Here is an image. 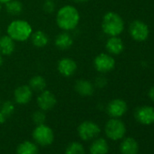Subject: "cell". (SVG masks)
Segmentation results:
<instances>
[{
  "instance_id": "11",
  "label": "cell",
  "mask_w": 154,
  "mask_h": 154,
  "mask_svg": "<svg viewBox=\"0 0 154 154\" xmlns=\"http://www.w3.org/2000/svg\"><path fill=\"white\" fill-rule=\"evenodd\" d=\"M34 92L28 86V85H21L17 86L14 91V101L16 103L20 105H25L30 103L32 100Z\"/></svg>"
},
{
  "instance_id": "33",
  "label": "cell",
  "mask_w": 154,
  "mask_h": 154,
  "mask_svg": "<svg viewBox=\"0 0 154 154\" xmlns=\"http://www.w3.org/2000/svg\"><path fill=\"white\" fill-rule=\"evenodd\" d=\"M11 1V0H0V4H2V5H5L7 4L8 2Z\"/></svg>"
},
{
  "instance_id": "2",
  "label": "cell",
  "mask_w": 154,
  "mask_h": 154,
  "mask_svg": "<svg viewBox=\"0 0 154 154\" xmlns=\"http://www.w3.org/2000/svg\"><path fill=\"white\" fill-rule=\"evenodd\" d=\"M32 33L33 27L31 24L21 18L12 20L7 27V35L17 43H23L29 40Z\"/></svg>"
},
{
  "instance_id": "15",
  "label": "cell",
  "mask_w": 154,
  "mask_h": 154,
  "mask_svg": "<svg viewBox=\"0 0 154 154\" xmlns=\"http://www.w3.org/2000/svg\"><path fill=\"white\" fill-rule=\"evenodd\" d=\"M105 48L108 54L119 55L124 50V43L119 36H109L105 44Z\"/></svg>"
},
{
  "instance_id": "23",
  "label": "cell",
  "mask_w": 154,
  "mask_h": 154,
  "mask_svg": "<svg viewBox=\"0 0 154 154\" xmlns=\"http://www.w3.org/2000/svg\"><path fill=\"white\" fill-rule=\"evenodd\" d=\"M17 152V154H37L38 147L35 143L26 140L18 145Z\"/></svg>"
},
{
  "instance_id": "3",
  "label": "cell",
  "mask_w": 154,
  "mask_h": 154,
  "mask_svg": "<svg viewBox=\"0 0 154 154\" xmlns=\"http://www.w3.org/2000/svg\"><path fill=\"white\" fill-rule=\"evenodd\" d=\"M101 26L103 32L108 36H119L123 32L125 25L119 14L110 11L103 17Z\"/></svg>"
},
{
  "instance_id": "12",
  "label": "cell",
  "mask_w": 154,
  "mask_h": 154,
  "mask_svg": "<svg viewBox=\"0 0 154 154\" xmlns=\"http://www.w3.org/2000/svg\"><path fill=\"white\" fill-rule=\"evenodd\" d=\"M106 110L108 114L112 118H120L126 113L128 110V106L124 100L113 99L108 103Z\"/></svg>"
},
{
  "instance_id": "30",
  "label": "cell",
  "mask_w": 154,
  "mask_h": 154,
  "mask_svg": "<svg viewBox=\"0 0 154 154\" xmlns=\"http://www.w3.org/2000/svg\"><path fill=\"white\" fill-rule=\"evenodd\" d=\"M7 119H8V118H7L1 112H0V123H4V122H6Z\"/></svg>"
},
{
  "instance_id": "19",
  "label": "cell",
  "mask_w": 154,
  "mask_h": 154,
  "mask_svg": "<svg viewBox=\"0 0 154 154\" xmlns=\"http://www.w3.org/2000/svg\"><path fill=\"white\" fill-rule=\"evenodd\" d=\"M28 86L32 89L34 93H41L46 89V80L44 76L40 74H35L32 76L28 81Z\"/></svg>"
},
{
  "instance_id": "14",
  "label": "cell",
  "mask_w": 154,
  "mask_h": 154,
  "mask_svg": "<svg viewBox=\"0 0 154 154\" xmlns=\"http://www.w3.org/2000/svg\"><path fill=\"white\" fill-rule=\"evenodd\" d=\"M74 91L82 97H90L94 94V83L87 79H78L74 83Z\"/></svg>"
},
{
  "instance_id": "10",
  "label": "cell",
  "mask_w": 154,
  "mask_h": 154,
  "mask_svg": "<svg viewBox=\"0 0 154 154\" xmlns=\"http://www.w3.org/2000/svg\"><path fill=\"white\" fill-rule=\"evenodd\" d=\"M77 63L71 57H63L57 63V71L63 77H72L77 71Z\"/></svg>"
},
{
  "instance_id": "25",
  "label": "cell",
  "mask_w": 154,
  "mask_h": 154,
  "mask_svg": "<svg viewBox=\"0 0 154 154\" xmlns=\"http://www.w3.org/2000/svg\"><path fill=\"white\" fill-rule=\"evenodd\" d=\"M15 103L12 101H6L0 105V112H1L7 118L10 117L15 112Z\"/></svg>"
},
{
  "instance_id": "8",
  "label": "cell",
  "mask_w": 154,
  "mask_h": 154,
  "mask_svg": "<svg viewBox=\"0 0 154 154\" xmlns=\"http://www.w3.org/2000/svg\"><path fill=\"white\" fill-rule=\"evenodd\" d=\"M129 33L133 40L137 42H143L149 37V29L143 21L134 20L129 26Z\"/></svg>"
},
{
  "instance_id": "13",
  "label": "cell",
  "mask_w": 154,
  "mask_h": 154,
  "mask_svg": "<svg viewBox=\"0 0 154 154\" xmlns=\"http://www.w3.org/2000/svg\"><path fill=\"white\" fill-rule=\"evenodd\" d=\"M134 116L140 124L150 125L154 122V108L148 105L139 107L136 110Z\"/></svg>"
},
{
  "instance_id": "4",
  "label": "cell",
  "mask_w": 154,
  "mask_h": 154,
  "mask_svg": "<svg viewBox=\"0 0 154 154\" xmlns=\"http://www.w3.org/2000/svg\"><path fill=\"white\" fill-rule=\"evenodd\" d=\"M125 124L123 123V122L119 120V118H112L105 124L106 136L112 140L122 139L125 135Z\"/></svg>"
},
{
  "instance_id": "34",
  "label": "cell",
  "mask_w": 154,
  "mask_h": 154,
  "mask_svg": "<svg viewBox=\"0 0 154 154\" xmlns=\"http://www.w3.org/2000/svg\"><path fill=\"white\" fill-rule=\"evenodd\" d=\"M3 5L2 4H0V14H1V12H2V9H3V7H2Z\"/></svg>"
},
{
  "instance_id": "29",
  "label": "cell",
  "mask_w": 154,
  "mask_h": 154,
  "mask_svg": "<svg viewBox=\"0 0 154 154\" xmlns=\"http://www.w3.org/2000/svg\"><path fill=\"white\" fill-rule=\"evenodd\" d=\"M149 99L152 101V102H154V86H152L150 89H149Z\"/></svg>"
},
{
  "instance_id": "9",
  "label": "cell",
  "mask_w": 154,
  "mask_h": 154,
  "mask_svg": "<svg viewBox=\"0 0 154 154\" xmlns=\"http://www.w3.org/2000/svg\"><path fill=\"white\" fill-rule=\"evenodd\" d=\"M57 100L54 93L49 90H44L38 94L36 98V103L40 110L47 112L52 110L56 105Z\"/></svg>"
},
{
  "instance_id": "22",
  "label": "cell",
  "mask_w": 154,
  "mask_h": 154,
  "mask_svg": "<svg viewBox=\"0 0 154 154\" xmlns=\"http://www.w3.org/2000/svg\"><path fill=\"white\" fill-rule=\"evenodd\" d=\"M108 151H109V145L107 141L103 138L94 140L90 146L91 154H107Z\"/></svg>"
},
{
  "instance_id": "36",
  "label": "cell",
  "mask_w": 154,
  "mask_h": 154,
  "mask_svg": "<svg viewBox=\"0 0 154 154\" xmlns=\"http://www.w3.org/2000/svg\"><path fill=\"white\" fill-rule=\"evenodd\" d=\"M0 105H1V103H0Z\"/></svg>"
},
{
  "instance_id": "35",
  "label": "cell",
  "mask_w": 154,
  "mask_h": 154,
  "mask_svg": "<svg viewBox=\"0 0 154 154\" xmlns=\"http://www.w3.org/2000/svg\"><path fill=\"white\" fill-rule=\"evenodd\" d=\"M0 35H1V32H0Z\"/></svg>"
},
{
  "instance_id": "31",
  "label": "cell",
  "mask_w": 154,
  "mask_h": 154,
  "mask_svg": "<svg viewBox=\"0 0 154 154\" xmlns=\"http://www.w3.org/2000/svg\"><path fill=\"white\" fill-rule=\"evenodd\" d=\"M72 1L75 4H84V3L88 2L89 0H72Z\"/></svg>"
},
{
  "instance_id": "5",
  "label": "cell",
  "mask_w": 154,
  "mask_h": 154,
  "mask_svg": "<svg viewBox=\"0 0 154 154\" xmlns=\"http://www.w3.org/2000/svg\"><path fill=\"white\" fill-rule=\"evenodd\" d=\"M116 62L113 56L108 53H101L94 59V67L99 73H107L112 71Z\"/></svg>"
},
{
  "instance_id": "18",
  "label": "cell",
  "mask_w": 154,
  "mask_h": 154,
  "mask_svg": "<svg viewBox=\"0 0 154 154\" xmlns=\"http://www.w3.org/2000/svg\"><path fill=\"white\" fill-rule=\"evenodd\" d=\"M30 39H31L32 45L36 48H44L47 46L50 41L48 35L42 30H37L35 32L33 31Z\"/></svg>"
},
{
  "instance_id": "24",
  "label": "cell",
  "mask_w": 154,
  "mask_h": 154,
  "mask_svg": "<svg viewBox=\"0 0 154 154\" xmlns=\"http://www.w3.org/2000/svg\"><path fill=\"white\" fill-rule=\"evenodd\" d=\"M65 154H85V151L84 146L81 143L72 142L67 146Z\"/></svg>"
},
{
  "instance_id": "17",
  "label": "cell",
  "mask_w": 154,
  "mask_h": 154,
  "mask_svg": "<svg viewBox=\"0 0 154 154\" xmlns=\"http://www.w3.org/2000/svg\"><path fill=\"white\" fill-rule=\"evenodd\" d=\"M17 47V42H15L9 35H0V54L3 56H9L14 54Z\"/></svg>"
},
{
  "instance_id": "20",
  "label": "cell",
  "mask_w": 154,
  "mask_h": 154,
  "mask_svg": "<svg viewBox=\"0 0 154 154\" xmlns=\"http://www.w3.org/2000/svg\"><path fill=\"white\" fill-rule=\"evenodd\" d=\"M120 150L122 154H137L139 150L138 142L133 138H126L121 143Z\"/></svg>"
},
{
  "instance_id": "7",
  "label": "cell",
  "mask_w": 154,
  "mask_h": 154,
  "mask_svg": "<svg viewBox=\"0 0 154 154\" xmlns=\"http://www.w3.org/2000/svg\"><path fill=\"white\" fill-rule=\"evenodd\" d=\"M79 137L84 140L95 139L101 132L99 125L92 121H85L77 128Z\"/></svg>"
},
{
  "instance_id": "32",
  "label": "cell",
  "mask_w": 154,
  "mask_h": 154,
  "mask_svg": "<svg viewBox=\"0 0 154 154\" xmlns=\"http://www.w3.org/2000/svg\"><path fill=\"white\" fill-rule=\"evenodd\" d=\"M3 63H4V57L1 54H0V66L3 64Z\"/></svg>"
},
{
  "instance_id": "1",
  "label": "cell",
  "mask_w": 154,
  "mask_h": 154,
  "mask_svg": "<svg viewBox=\"0 0 154 154\" xmlns=\"http://www.w3.org/2000/svg\"><path fill=\"white\" fill-rule=\"evenodd\" d=\"M81 15L73 5H64L61 7L55 15V23L62 31L71 32L79 26Z\"/></svg>"
},
{
  "instance_id": "6",
  "label": "cell",
  "mask_w": 154,
  "mask_h": 154,
  "mask_svg": "<svg viewBox=\"0 0 154 154\" xmlns=\"http://www.w3.org/2000/svg\"><path fill=\"white\" fill-rule=\"evenodd\" d=\"M33 138L37 144L41 146H48L53 143L54 135L53 130L44 123L36 125L33 131Z\"/></svg>"
},
{
  "instance_id": "28",
  "label": "cell",
  "mask_w": 154,
  "mask_h": 154,
  "mask_svg": "<svg viewBox=\"0 0 154 154\" xmlns=\"http://www.w3.org/2000/svg\"><path fill=\"white\" fill-rule=\"evenodd\" d=\"M94 85L95 88L103 89V88H104L107 85V78L101 73V75H98L96 78L94 79Z\"/></svg>"
},
{
  "instance_id": "27",
  "label": "cell",
  "mask_w": 154,
  "mask_h": 154,
  "mask_svg": "<svg viewBox=\"0 0 154 154\" xmlns=\"http://www.w3.org/2000/svg\"><path fill=\"white\" fill-rule=\"evenodd\" d=\"M42 8L47 14L54 13L56 9V5H55L54 0H45V1H44V3H43Z\"/></svg>"
},
{
  "instance_id": "21",
  "label": "cell",
  "mask_w": 154,
  "mask_h": 154,
  "mask_svg": "<svg viewBox=\"0 0 154 154\" xmlns=\"http://www.w3.org/2000/svg\"><path fill=\"white\" fill-rule=\"evenodd\" d=\"M5 10L11 17H18L24 11V5L20 0H11L5 4Z\"/></svg>"
},
{
  "instance_id": "26",
  "label": "cell",
  "mask_w": 154,
  "mask_h": 154,
  "mask_svg": "<svg viewBox=\"0 0 154 154\" xmlns=\"http://www.w3.org/2000/svg\"><path fill=\"white\" fill-rule=\"evenodd\" d=\"M45 112L42 111V110H38V111H35L33 115H32V119H33V122L35 123V125H40V124H44L45 122V119H46V116H45Z\"/></svg>"
},
{
  "instance_id": "16",
  "label": "cell",
  "mask_w": 154,
  "mask_h": 154,
  "mask_svg": "<svg viewBox=\"0 0 154 154\" xmlns=\"http://www.w3.org/2000/svg\"><path fill=\"white\" fill-rule=\"evenodd\" d=\"M73 45V38L70 32L62 31L54 38V45L59 50H68Z\"/></svg>"
}]
</instances>
